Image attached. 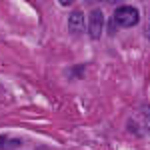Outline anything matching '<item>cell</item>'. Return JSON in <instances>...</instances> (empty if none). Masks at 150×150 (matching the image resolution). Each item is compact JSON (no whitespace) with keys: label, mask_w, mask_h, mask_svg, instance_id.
<instances>
[{"label":"cell","mask_w":150,"mask_h":150,"mask_svg":"<svg viewBox=\"0 0 150 150\" xmlns=\"http://www.w3.org/2000/svg\"><path fill=\"white\" fill-rule=\"evenodd\" d=\"M140 112H142V118H144V126H146V130L150 132V106H148V104L142 106Z\"/></svg>","instance_id":"cell-5"},{"label":"cell","mask_w":150,"mask_h":150,"mask_svg":"<svg viewBox=\"0 0 150 150\" xmlns=\"http://www.w3.org/2000/svg\"><path fill=\"white\" fill-rule=\"evenodd\" d=\"M68 28L72 34H80L84 30V12L82 10H72L70 12V18H68Z\"/></svg>","instance_id":"cell-3"},{"label":"cell","mask_w":150,"mask_h":150,"mask_svg":"<svg viewBox=\"0 0 150 150\" xmlns=\"http://www.w3.org/2000/svg\"><path fill=\"white\" fill-rule=\"evenodd\" d=\"M102 28H104V14L100 8L90 12V18H88V34L92 40L102 36Z\"/></svg>","instance_id":"cell-2"},{"label":"cell","mask_w":150,"mask_h":150,"mask_svg":"<svg viewBox=\"0 0 150 150\" xmlns=\"http://www.w3.org/2000/svg\"><path fill=\"white\" fill-rule=\"evenodd\" d=\"M114 24L118 26H122V28H132V26H136L140 20V14L138 10L134 8V6H128V4H122V6H118L114 10Z\"/></svg>","instance_id":"cell-1"},{"label":"cell","mask_w":150,"mask_h":150,"mask_svg":"<svg viewBox=\"0 0 150 150\" xmlns=\"http://www.w3.org/2000/svg\"><path fill=\"white\" fill-rule=\"evenodd\" d=\"M22 142L16 138H6V136H0V150H12V148H18Z\"/></svg>","instance_id":"cell-4"}]
</instances>
